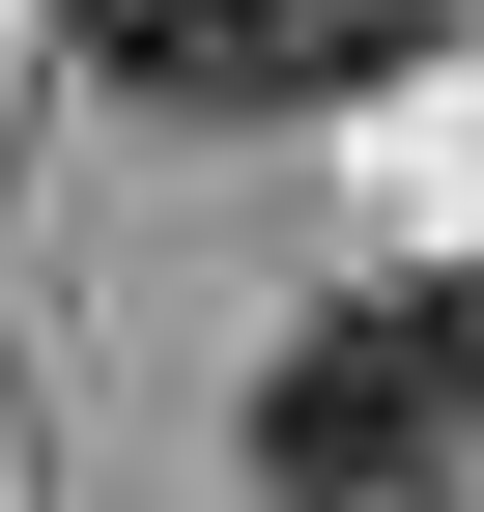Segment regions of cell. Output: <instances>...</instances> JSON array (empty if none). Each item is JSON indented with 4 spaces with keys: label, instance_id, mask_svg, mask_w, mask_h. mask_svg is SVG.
Segmentation results:
<instances>
[{
    "label": "cell",
    "instance_id": "cell-2",
    "mask_svg": "<svg viewBox=\"0 0 484 512\" xmlns=\"http://www.w3.org/2000/svg\"><path fill=\"white\" fill-rule=\"evenodd\" d=\"M57 29L114 86H171V114H342L399 57V0H57Z\"/></svg>",
    "mask_w": 484,
    "mask_h": 512
},
{
    "label": "cell",
    "instance_id": "cell-1",
    "mask_svg": "<svg viewBox=\"0 0 484 512\" xmlns=\"http://www.w3.org/2000/svg\"><path fill=\"white\" fill-rule=\"evenodd\" d=\"M456 427H484V342H456V313H314V342L257 370V484L285 512H399Z\"/></svg>",
    "mask_w": 484,
    "mask_h": 512
}]
</instances>
